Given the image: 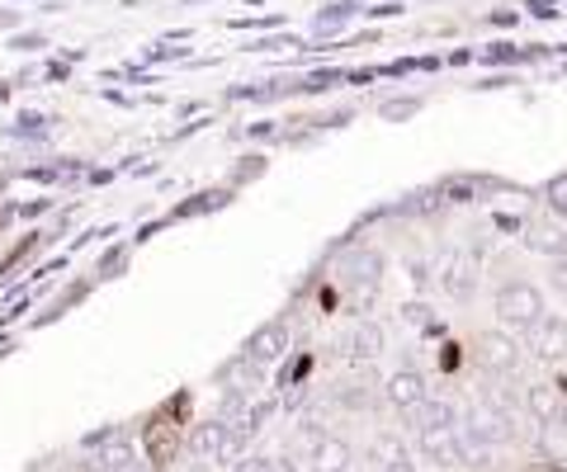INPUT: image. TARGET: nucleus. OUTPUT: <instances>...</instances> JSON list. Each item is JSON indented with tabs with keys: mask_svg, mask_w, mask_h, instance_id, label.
I'll list each match as a JSON object with an SVG mask.
<instances>
[{
	"mask_svg": "<svg viewBox=\"0 0 567 472\" xmlns=\"http://www.w3.org/2000/svg\"><path fill=\"white\" fill-rule=\"evenodd\" d=\"M241 355H246V359H256L260 369H265V364H279L284 355H289V322H284V317H275V322L256 326L251 336H246Z\"/></svg>",
	"mask_w": 567,
	"mask_h": 472,
	"instance_id": "f8f14e48",
	"label": "nucleus"
},
{
	"mask_svg": "<svg viewBox=\"0 0 567 472\" xmlns=\"http://www.w3.org/2000/svg\"><path fill=\"white\" fill-rule=\"evenodd\" d=\"M544 199H548V208H554L558 218H567V175H558V180H548Z\"/></svg>",
	"mask_w": 567,
	"mask_h": 472,
	"instance_id": "6ab92c4d",
	"label": "nucleus"
},
{
	"mask_svg": "<svg viewBox=\"0 0 567 472\" xmlns=\"http://www.w3.org/2000/svg\"><path fill=\"white\" fill-rule=\"evenodd\" d=\"M554 284L567 293V260H554Z\"/></svg>",
	"mask_w": 567,
	"mask_h": 472,
	"instance_id": "412c9836",
	"label": "nucleus"
},
{
	"mask_svg": "<svg viewBox=\"0 0 567 472\" xmlns=\"http://www.w3.org/2000/svg\"><path fill=\"white\" fill-rule=\"evenodd\" d=\"M241 449H246V434L233 426V421H204V426H194L189 434V459L194 463H218V468H233L241 459Z\"/></svg>",
	"mask_w": 567,
	"mask_h": 472,
	"instance_id": "f03ea898",
	"label": "nucleus"
},
{
	"mask_svg": "<svg viewBox=\"0 0 567 472\" xmlns=\"http://www.w3.org/2000/svg\"><path fill=\"white\" fill-rule=\"evenodd\" d=\"M473 355H477V364H483V369L492 374V378H511L520 369V345H516V336H511V331H483V336L473 340Z\"/></svg>",
	"mask_w": 567,
	"mask_h": 472,
	"instance_id": "0eeeda50",
	"label": "nucleus"
},
{
	"mask_svg": "<svg viewBox=\"0 0 567 472\" xmlns=\"http://www.w3.org/2000/svg\"><path fill=\"white\" fill-rule=\"evenodd\" d=\"M464 426L468 434H477V440H487V444H516L520 440V430H516V416H511L502 401H473V407L464 411Z\"/></svg>",
	"mask_w": 567,
	"mask_h": 472,
	"instance_id": "7ed1b4c3",
	"label": "nucleus"
},
{
	"mask_svg": "<svg viewBox=\"0 0 567 472\" xmlns=\"http://www.w3.org/2000/svg\"><path fill=\"white\" fill-rule=\"evenodd\" d=\"M412 109H416V104H412V99H406V104H388V109H383V114H388V118H402V114H412Z\"/></svg>",
	"mask_w": 567,
	"mask_h": 472,
	"instance_id": "4be33fe9",
	"label": "nucleus"
},
{
	"mask_svg": "<svg viewBox=\"0 0 567 472\" xmlns=\"http://www.w3.org/2000/svg\"><path fill=\"white\" fill-rule=\"evenodd\" d=\"M525 411L535 416V426H567V401L558 392V382H529Z\"/></svg>",
	"mask_w": 567,
	"mask_h": 472,
	"instance_id": "4468645a",
	"label": "nucleus"
},
{
	"mask_svg": "<svg viewBox=\"0 0 567 472\" xmlns=\"http://www.w3.org/2000/svg\"><path fill=\"white\" fill-rule=\"evenodd\" d=\"M544 312H548L544 289L529 284V279H502V284L492 289V317L502 331H511V336H529Z\"/></svg>",
	"mask_w": 567,
	"mask_h": 472,
	"instance_id": "f257e3e1",
	"label": "nucleus"
},
{
	"mask_svg": "<svg viewBox=\"0 0 567 472\" xmlns=\"http://www.w3.org/2000/svg\"><path fill=\"white\" fill-rule=\"evenodd\" d=\"M402 453H406V449H402L398 434H379V440L369 444V459H374L379 468H383V463H393V459H402Z\"/></svg>",
	"mask_w": 567,
	"mask_h": 472,
	"instance_id": "a211bd4d",
	"label": "nucleus"
},
{
	"mask_svg": "<svg viewBox=\"0 0 567 472\" xmlns=\"http://www.w3.org/2000/svg\"><path fill=\"white\" fill-rule=\"evenodd\" d=\"M416 449L435 468H468L464 459V430L458 426H416Z\"/></svg>",
	"mask_w": 567,
	"mask_h": 472,
	"instance_id": "423d86ee",
	"label": "nucleus"
},
{
	"mask_svg": "<svg viewBox=\"0 0 567 472\" xmlns=\"http://www.w3.org/2000/svg\"><path fill=\"white\" fill-rule=\"evenodd\" d=\"M435 279H440V289H445V298L473 303V293H477V255L464 251V247H450L445 255H440Z\"/></svg>",
	"mask_w": 567,
	"mask_h": 472,
	"instance_id": "20e7f679",
	"label": "nucleus"
},
{
	"mask_svg": "<svg viewBox=\"0 0 567 472\" xmlns=\"http://www.w3.org/2000/svg\"><path fill=\"white\" fill-rule=\"evenodd\" d=\"M379 472H416V463H412V459H406V453H402V459H393V463H383Z\"/></svg>",
	"mask_w": 567,
	"mask_h": 472,
	"instance_id": "aec40b11",
	"label": "nucleus"
},
{
	"mask_svg": "<svg viewBox=\"0 0 567 472\" xmlns=\"http://www.w3.org/2000/svg\"><path fill=\"white\" fill-rule=\"evenodd\" d=\"M525 349L539 364H563L567 359V322L554 317V312H544V317L535 322V331L525 336Z\"/></svg>",
	"mask_w": 567,
	"mask_h": 472,
	"instance_id": "9b49d317",
	"label": "nucleus"
},
{
	"mask_svg": "<svg viewBox=\"0 0 567 472\" xmlns=\"http://www.w3.org/2000/svg\"><path fill=\"white\" fill-rule=\"evenodd\" d=\"M199 468H204V463H194V459H189V463H181V468H171V472H199Z\"/></svg>",
	"mask_w": 567,
	"mask_h": 472,
	"instance_id": "5701e85b",
	"label": "nucleus"
},
{
	"mask_svg": "<svg viewBox=\"0 0 567 472\" xmlns=\"http://www.w3.org/2000/svg\"><path fill=\"white\" fill-rule=\"evenodd\" d=\"M218 388H223V397H227L223 416H227V411L251 407V401L260 397V364H256V359H246V355L227 359L223 369H218Z\"/></svg>",
	"mask_w": 567,
	"mask_h": 472,
	"instance_id": "39448f33",
	"label": "nucleus"
},
{
	"mask_svg": "<svg viewBox=\"0 0 567 472\" xmlns=\"http://www.w3.org/2000/svg\"><path fill=\"white\" fill-rule=\"evenodd\" d=\"M341 274H346V289L369 307V303H374V293H379V284H383V255L369 251V247L364 251H350Z\"/></svg>",
	"mask_w": 567,
	"mask_h": 472,
	"instance_id": "6e6552de",
	"label": "nucleus"
},
{
	"mask_svg": "<svg viewBox=\"0 0 567 472\" xmlns=\"http://www.w3.org/2000/svg\"><path fill=\"white\" fill-rule=\"evenodd\" d=\"M525 247L548 255V260H567V232L558 222H529L525 227Z\"/></svg>",
	"mask_w": 567,
	"mask_h": 472,
	"instance_id": "2eb2a0df",
	"label": "nucleus"
},
{
	"mask_svg": "<svg viewBox=\"0 0 567 472\" xmlns=\"http://www.w3.org/2000/svg\"><path fill=\"white\" fill-rule=\"evenodd\" d=\"M354 463V449L350 440H341V434H317V440L308 444V472H350Z\"/></svg>",
	"mask_w": 567,
	"mask_h": 472,
	"instance_id": "ddd939ff",
	"label": "nucleus"
},
{
	"mask_svg": "<svg viewBox=\"0 0 567 472\" xmlns=\"http://www.w3.org/2000/svg\"><path fill=\"white\" fill-rule=\"evenodd\" d=\"M383 397H388V407H393L398 416H416L425 411V401H431V388H425V378L416 369H398L393 378L383 382Z\"/></svg>",
	"mask_w": 567,
	"mask_h": 472,
	"instance_id": "9d476101",
	"label": "nucleus"
},
{
	"mask_svg": "<svg viewBox=\"0 0 567 472\" xmlns=\"http://www.w3.org/2000/svg\"><path fill=\"white\" fill-rule=\"evenodd\" d=\"M91 449H95L91 472H142V453L123 430H104L100 440H91Z\"/></svg>",
	"mask_w": 567,
	"mask_h": 472,
	"instance_id": "1a4fd4ad",
	"label": "nucleus"
},
{
	"mask_svg": "<svg viewBox=\"0 0 567 472\" xmlns=\"http://www.w3.org/2000/svg\"><path fill=\"white\" fill-rule=\"evenodd\" d=\"M464 416L454 411V401H445V397H435V401H425V411L416 416V426H458Z\"/></svg>",
	"mask_w": 567,
	"mask_h": 472,
	"instance_id": "f3484780",
	"label": "nucleus"
},
{
	"mask_svg": "<svg viewBox=\"0 0 567 472\" xmlns=\"http://www.w3.org/2000/svg\"><path fill=\"white\" fill-rule=\"evenodd\" d=\"M346 355L350 359H379L383 355V326L379 322H354L350 336H346Z\"/></svg>",
	"mask_w": 567,
	"mask_h": 472,
	"instance_id": "dca6fc26",
	"label": "nucleus"
}]
</instances>
